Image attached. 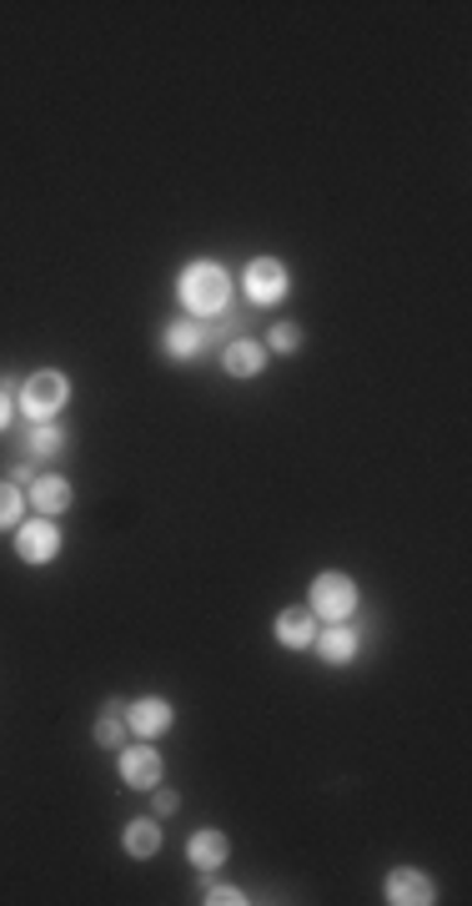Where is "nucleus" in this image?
Returning a JSON list of instances; mask_svg holds the SVG:
<instances>
[{
	"instance_id": "obj_22",
	"label": "nucleus",
	"mask_w": 472,
	"mask_h": 906,
	"mask_svg": "<svg viewBox=\"0 0 472 906\" xmlns=\"http://www.w3.org/2000/svg\"><path fill=\"white\" fill-rule=\"evenodd\" d=\"M11 413H15V398H11V383L0 378V433L11 429Z\"/></svg>"
},
{
	"instance_id": "obj_3",
	"label": "nucleus",
	"mask_w": 472,
	"mask_h": 906,
	"mask_svg": "<svg viewBox=\"0 0 472 906\" xmlns=\"http://www.w3.org/2000/svg\"><path fill=\"white\" fill-rule=\"evenodd\" d=\"M307 609L317 615V620H327V625L352 620V615H357V585L347 579L342 570H322L317 579H312V589H307Z\"/></svg>"
},
{
	"instance_id": "obj_9",
	"label": "nucleus",
	"mask_w": 472,
	"mask_h": 906,
	"mask_svg": "<svg viewBox=\"0 0 472 906\" xmlns=\"http://www.w3.org/2000/svg\"><path fill=\"white\" fill-rule=\"evenodd\" d=\"M277 644H286V650H312V640H317V615H312L307 605H292L277 615L272 625Z\"/></svg>"
},
{
	"instance_id": "obj_21",
	"label": "nucleus",
	"mask_w": 472,
	"mask_h": 906,
	"mask_svg": "<svg viewBox=\"0 0 472 906\" xmlns=\"http://www.w3.org/2000/svg\"><path fill=\"white\" fill-rule=\"evenodd\" d=\"M181 811V796L171 786H156L151 791V816H177Z\"/></svg>"
},
{
	"instance_id": "obj_18",
	"label": "nucleus",
	"mask_w": 472,
	"mask_h": 906,
	"mask_svg": "<svg viewBox=\"0 0 472 906\" xmlns=\"http://www.w3.org/2000/svg\"><path fill=\"white\" fill-rule=\"evenodd\" d=\"M261 347H267V353H296V347H302V328H296V322H272Z\"/></svg>"
},
{
	"instance_id": "obj_4",
	"label": "nucleus",
	"mask_w": 472,
	"mask_h": 906,
	"mask_svg": "<svg viewBox=\"0 0 472 906\" xmlns=\"http://www.w3.org/2000/svg\"><path fill=\"white\" fill-rule=\"evenodd\" d=\"M116 771L126 781V791H156L166 781V761L151 740H136V745H121L116 751Z\"/></svg>"
},
{
	"instance_id": "obj_12",
	"label": "nucleus",
	"mask_w": 472,
	"mask_h": 906,
	"mask_svg": "<svg viewBox=\"0 0 472 906\" xmlns=\"http://www.w3.org/2000/svg\"><path fill=\"white\" fill-rule=\"evenodd\" d=\"M212 343V333H206V322H196V318H187V322H171L161 333V347H166V358H177V363H187V358H196L201 347Z\"/></svg>"
},
{
	"instance_id": "obj_15",
	"label": "nucleus",
	"mask_w": 472,
	"mask_h": 906,
	"mask_svg": "<svg viewBox=\"0 0 472 906\" xmlns=\"http://www.w3.org/2000/svg\"><path fill=\"white\" fill-rule=\"evenodd\" d=\"M226 857H232V841H226V831H212V826H206V831H196V836L187 841V861H191L196 871H216Z\"/></svg>"
},
{
	"instance_id": "obj_7",
	"label": "nucleus",
	"mask_w": 472,
	"mask_h": 906,
	"mask_svg": "<svg viewBox=\"0 0 472 906\" xmlns=\"http://www.w3.org/2000/svg\"><path fill=\"white\" fill-rule=\"evenodd\" d=\"M171 726H177V710H171V700H166V695H136V700L126 705V730H131V736L156 740V736H166Z\"/></svg>"
},
{
	"instance_id": "obj_20",
	"label": "nucleus",
	"mask_w": 472,
	"mask_h": 906,
	"mask_svg": "<svg viewBox=\"0 0 472 906\" xmlns=\"http://www.w3.org/2000/svg\"><path fill=\"white\" fill-rule=\"evenodd\" d=\"M201 902H206V906H247V896H241V886H206V892H201Z\"/></svg>"
},
{
	"instance_id": "obj_6",
	"label": "nucleus",
	"mask_w": 472,
	"mask_h": 906,
	"mask_svg": "<svg viewBox=\"0 0 472 906\" xmlns=\"http://www.w3.org/2000/svg\"><path fill=\"white\" fill-rule=\"evenodd\" d=\"M15 554H21L25 564H50L60 554V529L56 519H46V513H36V519H25L21 529H15Z\"/></svg>"
},
{
	"instance_id": "obj_16",
	"label": "nucleus",
	"mask_w": 472,
	"mask_h": 906,
	"mask_svg": "<svg viewBox=\"0 0 472 906\" xmlns=\"http://www.w3.org/2000/svg\"><path fill=\"white\" fill-rule=\"evenodd\" d=\"M91 736H95V745H101V751H111V755L121 751V740H126V710H121V700L101 705V716H95Z\"/></svg>"
},
{
	"instance_id": "obj_11",
	"label": "nucleus",
	"mask_w": 472,
	"mask_h": 906,
	"mask_svg": "<svg viewBox=\"0 0 472 906\" xmlns=\"http://www.w3.org/2000/svg\"><path fill=\"white\" fill-rule=\"evenodd\" d=\"M261 368H267V347H261L257 338H232V343L222 347V373L226 378H257Z\"/></svg>"
},
{
	"instance_id": "obj_8",
	"label": "nucleus",
	"mask_w": 472,
	"mask_h": 906,
	"mask_svg": "<svg viewBox=\"0 0 472 906\" xmlns=\"http://www.w3.org/2000/svg\"><path fill=\"white\" fill-rule=\"evenodd\" d=\"M382 896H387L392 906H432L437 902V882L417 866H392Z\"/></svg>"
},
{
	"instance_id": "obj_13",
	"label": "nucleus",
	"mask_w": 472,
	"mask_h": 906,
	"mask_svg": "<svg viewBox=\"0 0 472 906\" xmlns=\"http://www.w3.org/2000/svg\"><path fill=\"white\" fill-rule=\"evenodd\" d=\"M312 650H317L327 665H352L357 650H362V640H357V630L342 620V625H327V630L312 640Z\"/></svg>"
},
{
	"instance_id": "obj_14",
	"label": "nucleus",
	"mask_w": 472,
	"mask_h": 906,
	"mask_svg": "<svg viewBox=\"0 0 472 906\" xmlns=\"http://www.w3.org/2000/svg\"><path fill=\"white\" fill-rule=\"evenodd\" d=\"M121 847H126L131 861H151L156 851H161V821H151V816L126 821V826H121Z\"/></svg>"
},
{
	"instance_id": "obj_2",
	"label": "nucleus",
	"mask_w": 472,
	"mask_h": 906,
	"mask_svg": "<svg viewBox=\"0 0 472 906\" xmlns=\"http://www.w3.org/2000/svg\"><path fill=\"white\" fill-rule=\"evenodd\" d=\"M66 398H71V383H66L60 368H41L21 383V413L31 418V423H56Z\"/></svg>"
},
{
	"instance_id": "obj_1",
	"label": "nucleus",
	"mask_w": 472,
	"mask_h": 906,
	"mask_svg": "<svg viewBox=\"0 0 472 906\" xmlns=\"http://www.w3.org/2000/svg\"><path fill=\"white\" fill-rule=\"evenodd\" d=\"M177 298L196 322L222 318L226 302H232V277H226L222 263H187L177 277Z\"/></svg>"
},
{
	"instance_id": "obj_5",
	"label": "nucleus",
	"mask_w": 472,
	"mask_h": 906,
	"mask_svg": "<svg viewBox=\"0 0 472 906\" xmlns=\"http://www.w3.org/2000/svg\"><path fill=\"white\" fill-rule=\"evenodd\" d=\"M241 283H247V298L257 302V308H272V302H282L286 292H292V273H286L277 257H251Z\"/></svg>"
},
{
	"instance_id": "obj_10",
	"label": "nucleus",
	"mask_w": 472,
	"mask_h": 906,
	"mask_svg": "<svg viewBox=\"0 0 472 906\" xmlns=\"http://www.w3.org/2000/svg\"><path fill=\"white\" fill-rule=\"evenodd\" d=\"M25 499H31V509H36V513L56 519V513L71 509V478H66V474H36V484L25 489Z\"/></svg>"
},
{
	"instance_id": "obj_17",
	"label": "nucleus",
	"mask_w": 472,
	"mask_h": 906,
	"mask_svg": "<svg viewBox=\"0 0 472 906\" xmlns=\"http://www.w3.org/2000/svg\"><path fill=\"white\" fill-rule=\"evenodd\" d=\"M66 453V433L56 423H31L25 429V458H60Z\"/></svg>"
},
{
	"instance_id": "obj_23",
	"label": "nucleus",
	"mask_w": 472,
	"mask_h": 906,
	"mask_svg": "<svg viewBox=\"0 0 472 906\" xmlns=\"http://www.w3.org/2000/svg\"><path fill=\"white\" fill-rule=\"evenodd\" d=\"M11 484H21V489H31V484H36V468H31V464H15V468H11Z\"/></svg>"
},
{
	"instance_id": "obj_19",
	"label": "nucleus",
	"mask_w": 472,
	"mask_h": 906,
	"mask_svg": "<svg viewBox=\"0 0 472 906\" xmlns=\"http://www.w3.org/2000/svg\"><path fill=\"white\" fill-rule=\"evenodd\" d=\"M21 509H25L21 484H11V478H0V529H11L15 519H21Z\"/></svg>"
}]
</instances>
